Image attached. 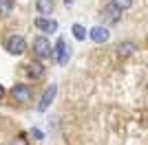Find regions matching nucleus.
Listing matches in <instances>:
<instances>
[{
	"label": "nucleus",
	"mask_w": 148,
	"mask_h": 145,
	"mask_svg": "<svg viewBox=\"0 0 148 145\" xmlns=\"http://www.w3.org/2000/svg\"><path fill=\"white\" fill-rule=\"evenodd\" d=\"M31 136L36 141H42L44 139V134H42V130H38V127H31Z\"/></svg>",
	"instance_id": "obj_16"
},
{
	"label": "nucleus",
	"mask_w": 148,
	"mask_h": 145,
	"mask_svg": "<svg viewBox=\"0 0 148 145\" xmlns=\"http://www.w3.org/2000/svg\"><path fill=\"white\" fill-rule=\"evenodd\" d=\"M13 9V0H0V11H11Z\"/></svg>",
	"instance_id": "obj_14"
},
{
	"label": "nucleus",
	"mask_w": 148,
	"mask_h": 145,
	"mask_svg": "<svg viewBox=\"0 0 148 145\" xmlns=\"http://www.w3.org/2000/svg\"><path fill=\"white\" fill-rule=\"evenodd\" d=\"M75 0H64V5H73Z\"/></svg>",
	"instance_id": "obj_18"
},
{
	"label": "nucleus",
	"mask_w": 148,
	"mask_h": 145,
	"mask_svg": "<svg viewBox=\"0 0 148 145\" xmlns=\"http://www.w3.org/2000/svg\"><path fill=\"white\" fill-rule=\"evenodd\" d=\"M88 37H91L95 44H104V42H108V37H111V31L106 29V26H102V24H95V26L88 31Z\"/></svg>",
	"instance_id": "obj_6"
},
{
	"label": "nucleus",
	"mask_w": 148,
	"mask_h": 145,
	"mask_svg": "<svg viewBox=\"0 0 148 145\" xmlns=\"http://www.w3.org/2000/svg\"><path fill=\"white\" fill-rule=\"evenodd\" d=\"M51 57H53L60 66H64V64L69 62V57H71V46H66V42L60 37V40L56 42V46H53V51H51Z\"/></svg>",
	"instance_id": "obj_3"
},
{
	"label": "nucleus",
	"mask_w": 148,
	"mask_h": 145,
	"mask_svg": "<svg viewBox=\"0 0 148 145\" xmlns=\"http://www.w3.org/2000/svg\"><path fill=\"white\" fill-rule=\"evenodd\" d=\"M11 97L18 103H29L31 99H33V90H31V86H27V84H16L11 88Z\"/></svg>",
	"instance_id": "obj_5"
},
{
	"label": "nucleus",
	"mask_w": 148,
	"mask_h": 145,
	"mask_svg": "<svg viewBox=\"0 0 148 145\" xmlns=\"http://www.w3.org/2000/svg\"><path fill=\"white\" fill-rule=\"evenodd\" d=\"M137 51V44L135 42H122L117 46V55L119 57H128V55H133Z\"/></svg>",
	"instance_id": "obj_11"
},
{
	"label": "nucleus",
	"mask_w": 148,
	"mask_h": 145,
	"mask_svg": "<svg viewBox=\"0 0 148 145\" xmlns=\"http://www.w3.org/2000/svg\"><path fill=\"white\" fill-rule=\"evenodd\" d=\"M71 31H73V35H75V40H86V29H84V26H82V24H73V26H71Z\"/></svg>",
	"instance_id": "obj_12"
},
{
	"label": "nucleus",
	"mask_w": 148,
	"mask_h": 145,
	"mask_svg": "<svg viewBox=\"0 0 148 145\" xmlns=\"http://www.w3.org/2000/svg\"><path fill=\"white\" fill-rule=\"evenodd\" d=\"M27 75H29V77H33V79L42 77V75H44V66H42V62H40V60L31 62L29 66H27Z\"/></svg>",
	"instance_id": "obj_10"
},
{
	"label": "nucleus",
	"mask_w": 148,
	"mask_h": 145,
	"mask_svg": "<svg viewBox=\"0 0 148 145\" xmlns=\"http://www.w3.org/2000/svg\"><path fill=\"white\" fill-rule=\"evenodd\" d=\"M2 97H5V86L0 84V99H2Z\"/></svg>",
	"instance_id": "obj_17"
},
{
	"label": "nucleus",
	"mask_w": 148,
	"mask_h": 145,
	"mask_svg": "<svg viewBox=\"0 0 148 145\" xmlns=\"http://www.w3.org/2000/svg\"><path fill=\"white\" fill-rule=\"evenodd\" d=\"M11 145H29V141H27L22 134H18L16 139H11Z\"/></svg>",
	"instance_id": "obj_15"
},
{
	"label": "nucleus",
	"mask_w": 148,
	"mask_h": 145,
	"mask_svg": "<svg viewBox=\"0 0 148 145\" xmlns=\"http://www.w3.org/2000/svg\"><path fill=\"white\" fill-rule=\"evenodd\" d=\"M104 16H106V20H108L111 24H117L119 20H122V11H119V9H117L115 5H113V2H111L108 7H106V9H104Z\"/></svg>",
	"instance_id": "obj_8"
},
{
	"label": "nucleus",
	"mask_w": 148,
	"mask_h": 145,
	"mask_svg": "<svg viewBox=\"0 0 148 145\" xmlns=\"http://www.w3.org/2000/svg\"><path fill=\"white\" fill-rule=\"evenodd\" d=\"M5 48L9 55H16V57H20V55H25L27 51V40L22 35H11L5 40Z\"/></svg>",
	"instance_id": "obj_1"
},
{
	"label": "nucleus",
	"mask_w": 148,
	"mask_h": 145,
	"mask_svg": "<svg viewBox=\"0 0 148 145\" xmlns=\"http://www.w3.org/2000/svg\"><path fill=\"white\" fill-rule=\"evenodd\" d=\"M113 5L117 7L119 11H126V9H130V7H133V0H113Z\"/></svg>",
	"instance_id": "obj_13"
},
{
	"label": "nucleus",
	"mask_w": 148,
	"mask_h": 145,
	"mask_svg": "<svg viewBox=\"0 0 148 145\" xmlns=\"http://www.w3.org/2000/svg\"><path fill=\"white\" fill-rule=\"evenodd\" d=\"M56 95H58V86L56 84L47 86L44 92H42V97H40V101H38V112H47L49 106L53 103V99H56Z\"/></svg>",
	"instance_id": "obj_4"
},
{
	"label": "nucleus",
	"mask_w": 148,
	"mask_h": 145,
	"mask_svg": "<svg viewBox=\"0 0 148 145\" xmlns=\"http://www.w3.org/2000/svg\"><path fill=\"white\" fill-rule=\"evenodd\" d=\"M51 51H53V46H51V42L44 35H38L36 40H33V55H36L38 60L51 57Z\"/></svg>",
	"instance_id": "obj_2"
},
{
	"label": "nucleus",
	"mask_w": 148,
	"mask_h": 145,
	"mask_svg": "<svg viewBox=\"0 0 148 145\" xmlns=\"http://www.w3.org/2000/svg\"><path fill=\"white\" fill-rule=\"evenodd\" d=\"M36 26L42 33H56L58 31V22L51 18H44V16H40V18H36Z\"/></svg>",
	"instance_id": "obj_7"
},
{
	"label": "nucleus",
	"mask_w": 148,
	"mask_h": 145,
	"mask_svg": "<svg viewBox=\"0 0 148 145\" xmlns=\"http://www.w3.org/2000/svg\"><path fill=\"white\" fill-rule=\"evenodd\" d=\"M36 9H38L40 16L49 18L51 13H53V0H36Z\"/></svg>",
	"instance_id": "obj_9"
}]
</instances>
